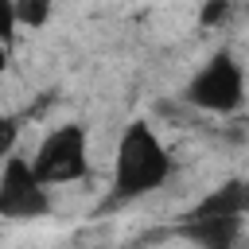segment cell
<instances>
[{"mask_svg": "<svg viewBox=\"0 0 249 249\" xmlns=\"http://www.w3.org/2000/svg\"><path fill=\"white\" fill-rule=\"evenodd\" d=\"M16 35H19V19H16V4L12 0H0V47H16Z\"/></svg>", "mask_w": 249, "mask_h": 249, "instance_id": "cell-8", "label": "cell"}, {"mask_svg": "<svg viewBox=\"0 0 249 249\" xmlns=\"http://www.w3.org/2000/svg\"><path fill=\"white\" fill-rule=\"evenodd\" d=\"M31 167L35 175L54 191V187H66V183H78L89 175V132L78 124V121H66V124H54L35 156H31Z\"/></svg>", "mask_w": 249, "mask_h": 249, "instance_id": "cell-4", "label": "cell"}, {"mask_svg": "<svg viewBox=\"0 0 249 249\" xmlns=\"http://www.w3.org/2000/svg\"><path fill=\"white\" fill-rule=\"evenodd\" d=\"M245 70L230 51H214L183 82V101L210 117H230L245 105Z\"/></svg>", "mask_w": 249, "mask_h": 249, "instance_id": "cell-3", "label": "cell"}, {"mask_svg": "<svg viewBox=\"0 0 249 249\" xmlns=\"http://www.w3.org/2000/svg\"><path fill=\"white\" fill-rule=\"evenodd\" d=\"M51 187L35 175L27 156H12L0 163V218L4 222H39L51 214Z\"/></svg>", "mask_w": 249, "mask_h": 249, "instance_id": "cell-5", "label": "cell"}, {"mask_svg": "<svg viewBox=\"0 0 249 249\" xmlns=\"http://www.w3.org/2000/svg\"><path fill=\"white\" fill-rule=\"evenodd\" d=\"M8 54H12V51H8V47H0V70L8 66Z\"/></svg>", "mask_w": 249, "mask_h": 249, "instance_id": "cell-10", "label": "cell"}, {"mask_svg": "<svg viewBox=\"0 0 249 249\" xmlns=\"http://www.w3.org/2000/svg\"><path fill=\"white\" fill-rule=\"evenodd\" d=\"M16 148H19V117L0 109V163H4V160H12V156H16Z\"/></svg>", "mask_w": 249, "mask_h": 249, "instance_id": "cell-6", "label": "cell"}, {"mask_svg": "<svg viewBox=\"0 0 249 249\" xmlns=\"http://www.w3.org/2000/svg\"><path fill=\"white\" fill-rule=\"evenodd\" d=\"M226 12H230L226 4H206V8H202V23H218V19H226Z\"/></svg>", "mask_w": 249, "mask_h": 249, "instance_id": "cell-9", "label": "cell"}, {"mask_svg": "<svg viewBox=\"0 0 249 249\" xmlns=\"http://www.w3.org/2000/svg\"><path fill=\"white\" fill-rule=\"evenodd\" d=\"M16 19H19V27H43L51 19V4L47 0H23V4H16Z\"/></svg>", "mask_w": 249, "mask_h": 249, "instance_id": "cell-7", "label": "cell"}, {"mask_svg": "<svg viewBox=\"0 0 249 249\" xmlns=\"http://www.w3.org/2000/svg\"><path fill=\"white\" fill-rule=\"evenodd\" d=\"M175 171V160L163 144V136L148 121L124 124L113 148V171H109V202H136L152 191H160Z\"/></svg>", "mask_w": 249, "mask_h": 249, "instance_id": "cell-1", "label": "cell"}, {"mask_svg": "<svg viewBox=\"0 0 249 249\" xmlns=\"http://www.w3.org/2000/svg\"><path fill=\"white\" fill-rule=\"evenodd\" d=\"M245 218H249V179H226L179 218V237L191 241L195 249H233L241 241Z\"/></svg>", "mask_w": 249, "mask_h": 249, "instance_id": "cell-2", "label": "cell"}]
</instances>
